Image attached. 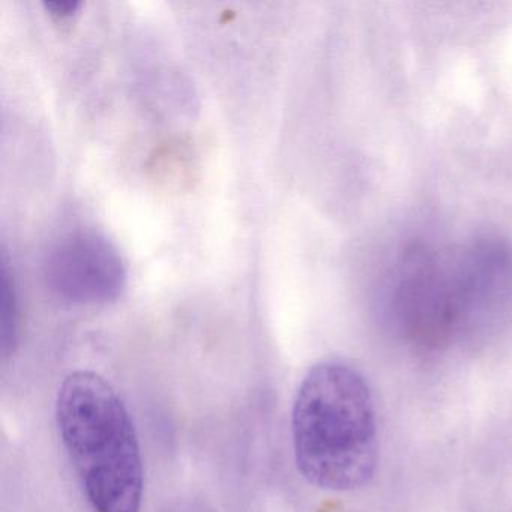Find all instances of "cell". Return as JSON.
<instances>
[{
    "label": "cell",
    "instance_id": "5b68a950",
    "mask_svg": "<svg viewBox=\"0 0 512 512\" xmlns=\"http://www.w3.org/2000/svg\"><path fill=\"white\" fill-rule=\"evenodd\" d=\"M80 4L76 0H64V2H47L46 8L59 19H67L74 16L79 10Z\"/></svg>",
    "mask_w": 512,
    "mask_h": 512
},
{
    "label": "cell",
    "instance_id": "6da1fadb",
    "mask_svg": "<svg viewBox=\"0 0 512 512\" xmlns=\"http://www.w3.org/2000/svg\"><path fill=\"white\" fill-rule=\"evenodd\" d=\"M299 472L328 491H353L373 479L379 461L376 409L365 377L340 361L305 374L292 410Z\"/></svg>",
    "mask_w": 512,
    "mask_h": 512
},
{
    "label": "cell",
    "instance_id": "7a4b0ae2",
    "mask_svg": "<svg viewBox=\"0 0 512 512\" xmlns=\"http://www.w3.org/2000/svg\"><path fill=\"white\" fill-rule=\"evenodd\" d=\"M56 419L68 457L95 512H140L143 460L136 428L116 389L94 371L68 374Z\"/></svg>",
    "mask_w": 512,
    "mask_h": 512
},
{
    "label": "cell",
    "instance_id": "8992f818",
    "mask_svg": "<svg viewBox=\"0 0 512 512\" xmlns=\"http://www.w3.org/2000/svg\"><path fill=\"white\" fill-rule=\"evenodd\" d=\"M166 512H208L202 506L193 505V503H181V505L173 506Z\"/></svg>",
    "mask_w": 512,
    "mask_h": 512
},
{
    "label": "cell",
    "instance_id": "277c9868",
    "mask_svg": "<svg viewBox=\"0 0 512 512\" xmlns=\"http://www.w3.org/2000/svg\"><path fill=\"white\" fill-rule=\"evenodd\" d=\"M19 335V307H17L16 289L8 272L7 262H2V314H0V340L2 352L10 355Z\"/></svg>",
    "mask_w": 512,
    "mask_h": 512
},
{
    "label": "cell",
    "instance_id": "3957f363",
    "mask_svg": "<svg viewBox=\"0 0 512 512\" xmlns=\"http://www.w3.org/2000/svg\"><path fill=\"white\" fill-rule=\"evenodd\" d=\"M47 286L73 304L115 301L127 283V269L115 245L100 233L76 232L56 242L44 262Z\"/></svg>",
    "mask_w": 512,
    "mask_h": 512
}]
</instances>
